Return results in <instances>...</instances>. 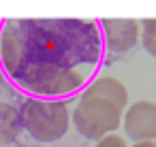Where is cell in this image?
Instances as JSON below:
<instances>
[{
  "instance_id": "obj_1",
  "label": "cell",
  "mask_w": 156,
  "mask_h": 147,
  "mask_svg": "<svg viewBox=\"0 0 156 147\" xmlns=\"http://www.w3.org/2000/svg\"><path fill=\"white\" fill-rule=\"evenodd\" d=\"M105 60L98 19H0V73L32 98L77 96Z\"/></svg>"
},
{
  "instance_id": "obj_2",
  "label": "cell",
  "mask_w": 156,
  "mask_h": 147,
  "mask_svg": "<svg viewBox=\"0 0 156 147\" xmlns=\"http://www.w3.org/2000/svg\"><path fill=\"white\" fill-rule=\"evenodd\" d=\"M20 126L39 143L60 141L71 126V111L64 100L28 96L20 107Z\"/></svg>"
},
{
  "instance_id": "obj_3",
  "label": "cell",
  "mask_w": 156,
  "mask_h": 147,
  "mask_svg": "<svg viewBox=\"0 0 156 147\" xmlns=\"http://www.w3.org/2000/svg\"><path fill=\"white\" fill-rule=\"evenodd\" d=\"M73 126L75 130L90 141H98L107 134H113L122 124V109L101 98H77L73 109Z\"/></svg>"
},
{
  "instance_id": "obj_4",
  "label": "cell",
  "mask_w": 156,
  "mask_h": 147,
  "mask_svg": "<svg viewBox=\"0 0 156 147\" xmlns=\"http://www.w3.org/2000/svg\"><path fill=\"white\" fill-rule=\"evenodd\" d=\"M124 136L133 143L141 141H156V102L152 100H137L122 111Z\"/></svg>"
},
{
  "instance_id": "obj_5",
  "label": "cell",
  "mask_w": 156,
  "mask_h": 147,
  "mask_svg": "<svg viewBox=\"0 0 156 147\" xmlns=\"http://www.w3.org/2000/svg\"><path fill=\"white\" fill-rule=\"evenodd\" d=\"M98 30L103 39L105 53H126L139 43V22L137 19H98Z\"/></svg>"
},
{
  "instance_id": "obj_6",
  "label": "cell",
  "mask_w": 156,
  "mask_h": 147,
  "mask_svg": "<svg viewBox=\"0 0 156 147\" xmlns=\"http://www.w3.org/2000/svg\"><path fill=\"white\" fill-rule=\"evenodd\" d=\"M79 96L107 100V102L115 104V107L122 109V111H124V107L128 104V90H126V85H124L120 79L107 77V75H105V77H94V79L86 85V90H83Z\"/></svg>"
},
{
  "instance_id": "obj_7",
  "label": "cell",
  "mask_w": 156,
  "mask_h": 147,
  "mask_svg": "<svg viewBox=\"0 0 156 147\" xmlns=\"http://www.w3.org/2000/svg\"><path fill=\"white\" fill-rule=\"evenodd\" d=\"M22 132L17 107L11 102H0V147H7L17 141Z\"/></svg>"
},
{
  "instance_id": "obj_8",
  "label": "cell",
  "mask_w": 156,
  "mask_h": 147,
  "mask_svg": "<svg viewBox=\"0 0 156 147\" xmlns=\"http://www.w3.org/2000/svg\"><path fill=\"white\" fill-rule=\"evenodd\" d=\"M139 36H141L143 49L152 58H156V19H143V22H139Z\"/></svg>"
},
{
  "instance_id": "obj_9",
  "label": "cell",
  "mask_w": 156,
  "mask_h": 147,
  "mask_svg": "<svg viewBox=\"0 0 156 147\" xmlns=\"http://www.w3.org/2000/svg\"><path fill=\"white\" fill-rule=\"evenodd\" d=\"M94 147H128V145H126L124 136H120V134L113 132V134H107V136L98 138Z\"/></svg>"
},
{
  "instance_id": "obj_10",
  "label": "cell",
  "mask_w": 156,
  "mask_h": 147,
  "mask_svg": "<svg viewBox=\"0 0 156 147\" xmlns=\"http://www.w3.org/2000/svg\"><path fill=\"white\" fill-rule=\"evenodd\" d=\"M130 147H154V141H141V143H133Z\"/></svg>"
},
{
  "instance_id": "obj_11",
  "label": "cell",
  "mask_w": 156,
  "mask_h": 147,
  "mask_svg": "<svg viewBox=\"0 0 156 147\" xmlns=\"http://www.w3.org/2000/svg\"><path fill=\"white\" fill-rule=\"evenodd\" d=\"M0 81H5V79H2V73H0Z\"/></svg>"
},
{
  "instance_id": "obj_12",
  "label": "cell",
  "mask_w": 156,
  "mask_h": 147,
  "mask_svg": "<svg viewBox=\"0 0 156 147\" xmlns=\"http://www.w3.org/2000/svg\"><path fill=\"white\" fill-rule=\"evenodd\" d=\"M154 147H156V141H154Z\"/></svg>"
}]
</instances>
